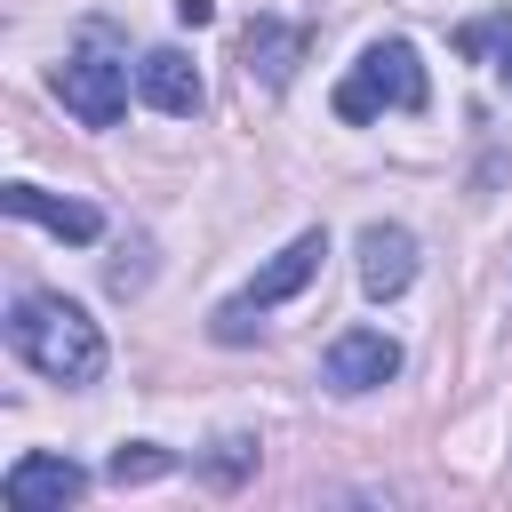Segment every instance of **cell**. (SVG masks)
Instances as JSON below:
<instances>
[{"label": "cell", "mask_w": 512, "mask_h": 512, "mask_svg": "<svg viewBox=\"0 0 512 512\" xmlns=\"http://www.w3.org/2000/svg\"><path fill=\"white\" fill-rule=\"evenodd\" d=\"M8 352H16L32 376H48V384H96V376H104V328H96L72 296H56V288L16 296V312H8Z\"/></svg>", "instance_id": "cell-1"}, {"label": "cell", "mask_w": 512, "mask_h": 512, "mask_svg": "<svg viewBox=\"0 0 512 512\" xmlns=\"http://www.w3.org/2000/svg\"><path fill=\"white\" fill-rule=\"evenodd\" d=\"M376 112H424V64L408 40H368L360 64L336 80V120H376Z\"/></svg>", "instance_id": "cell-2"}, {"label": "cell", "mask_w": 512, "mask_h": 512, "mask_svg": "<svg viewBox=\"0 0 512 512\" xmlns=\"http://www.w3.org/2000/svg\"><path fill=\"white\" fill-rule=\"evenodd\" d=\"M320 256H328V232H296V240H288V248H280V256L240 288V296H224V304L208 312V336H216V344H248V336H256V312L288 304V296L320 272Z\"/></svg>", "instance_id": "cell-3"}, {"label": "cell", "mask_w": 512, "mask_h": 512, "mask_svg": "<svg viewBox=\"0 0 512 512\" xmlns=\"http://www.w3.org/2000/svg\"><path fill=\"white\" fill-rule=\"evenodd\" d=\"M48 88L80 128H112L128 112V64H112V56H64L48 72Z\"/></svg>", "instance_id": "cell-4"}, {"label": "cell", "mask_w": 512, "mask_h": 512, "mask_svg": "<svg viewBox=\"0 0 512 512\" xmlns=\"http://www.w3.org/2000/svg\"><path fill=\"white\" fill-rule=\"evenodd\" d=\"M0 496H8V512H64V504L88 496V472H80L72 456H56V448H32V456L8 464Z\"/></svg>", "instance_id": "cell-5"}, {"label": "cell", "mask_w": 512, "mask_h": 512, "mask_svg": "<svg viewBox=\"0 0 512 512\" xmlns=\"http://www.w3.org/2000/svg\"><path fill=\"white\" fill-rule=\"evenodd\" d=\"M400 376V344L384 328H344L328 352H320V384L328 392H376Z\"/></svg>", "instance_id": "cell-6"}, {"label": "cell", "mask_w": 512, "mask_h": 512, "mask_svg": "<svg viewBox=\"0 0 512 512\" xmlns=\"http://www.w3.org/2000/svg\"><path fill=\"white\" fill-rule=\"evenodd\" d=\"M136 96H144L152 112H168V120H192V112L208 104V88H200V64H192L184 48H152V56L136 64Z\"/></svg>", "instance_id": "cell-7"}, {"label": "cell", "mask_w": 512, "mask_h": 512, "mask_svg": "<svg viewBox=\"0 0 512 512\" xmlns=\"http://www.w3.org/2000/svg\"><path fill=\"white\" fill-rule=\"evenodd\" d=\"M408 280H416V232L408 224H368L360 232V288L376 304H392V296H408Z\"/></svg>", "instance_id": "cell-8"}, {"label": "cell", "mask_w": 512, "mask_h": 512, "mask_svg": "<svg viewBox=\"0 0 512 512\" xmlns=\"http://www.w3.org/2000/svg\"><path fill=\"white\" fill-rule=\"evenodd\" d=\"M0 208L8 216H24V224H48L56 240H72V248H88L96 232H104V216L88 208V200H64V192H40V184H8L0 192Z\"/></svg>", "instance_id": "cell-9"}, {"label": "cell", "mask_w": 512, "mask_h": 512, "mask_svg": "<svg viewBox=\"0 0 512 512\" xmlns=\"http://www.w3.org/2000/svg\"><path fill=\"white\" fill-rule=\"evenodd\" d=\"M240 64H248V80L288 88V80H296V64H304V32H296L288 16H256V24L240 32Z\"/></svg>", "instance_id": "cell-10"}, {"label": "cell", "mask_w": 512, "mask_h": 512, "mask_svg": "<svg viewBox=\"0 0 512 512\" xmlns=\"http://www.w3.org/2000/svg\"><path fill=\"white\" fill-rule=\"evenodd\" d=\"M160 472H176V456H168L160 440H128V448H112V464H104L112 488H144V480H160Z\"/></svg>", "instance_id": "cell-11"}, {"label": "cell", "mask_w": 512, "mask_h": 512, "mask_svg": "<svg viewBox=\"0 0 512 512\" xmlns=\"http://www.w3.org/2000/svg\"><path fill=\"white\" fill-rule=\"evenodd\" d=\"M456 40H464V56H488L496 40H512V16H480V24H464Z\"/></svg>", "instance_id": "cell-12"}, {"label": "cell", "mask_w": 512, "mask_h": 512, "mask_svg": "<svg viewBox=\"0 0 512 512\" xmlns=\"http://www.w3.org/2000/svg\"><path fill=\"white\" fill-rule=\"evenodd\" d=\"M176 24H192V32L216 24V0H176Z\"/></svg>", "instance_id": "cell-13"}, {"label": "cell", "mask_w": 512, "mask_h": 512, "mask_svg": "<svg viewBox=\"0 0 512 512\" xmlns=\"http://www.w3.org/2000/svg\"><path fill=\"white\" fill-rule=\"evenodd\" d=\"M496 72H504V88H512V40H504V56H496Z\"/></svg>", "instance_id": "cell-14"}]
</instances>
